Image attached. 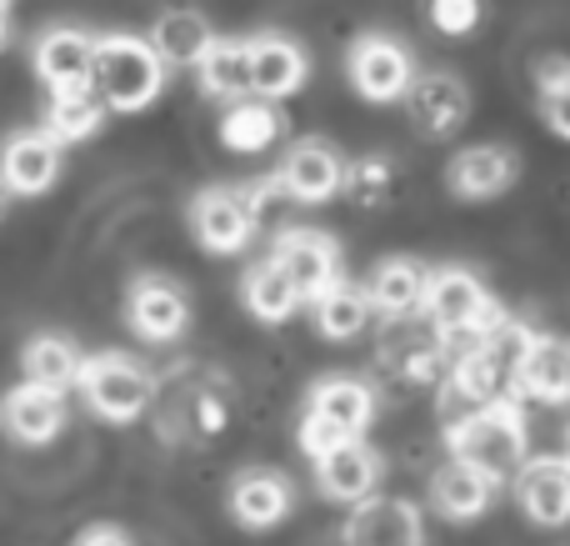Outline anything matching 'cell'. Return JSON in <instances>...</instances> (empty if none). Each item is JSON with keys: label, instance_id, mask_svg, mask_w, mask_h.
Returning <instances> with one entry per match:
<instances>
[{"label": "cell", "instance_id": "6da1fadb", "mask_svg": "<svg viewBox=\"0 0 570 546\" xmlns=\"http://www.w3.org/2000/svg\"><path fill=\"white\" fill-rule=\"evenodd\" d=\"M445 447H451L455 461L485 471V477L501 487L505 477H515V467L525 461V407L521 397H501L481 411H465V417L445 421Z\"/></svg>", "mask_w": 570, "mask_h": 546}, {"label": "cell", "instance_id": "7a4b0ae2", "mask_svg": "<svg viewBox=\"0 0 570 546\" xmlns=\"http://www.w3.org/2000/svg\"><path fill=\"white\" fill-rule=\"evenodd\" d=\"M421 316L445 347H465V341L491 337L495 326H505V306L485 291V281L465 266H435L425 271V296H421Z\"/></svg>", "mask_w": 570, "mask_h": 546}, {"label": "cell", "instance_id": "3957f363", "mask_svg": "<svg viewBox=\"0 0 570 546\" xmlns=\"http://www.w3.org/2000/svg\"><path fill=\"white\" fill-rule=\"evenodd\" d=\"M90 90L100 96L106 110L120 116H136V110L156 106L160 90H166V66L150 50L146 36H130V30H110L96 36V60H90Z\"/></svg>", "mask_w": 570, "mask_h": 546}, {"label": "cell", "instance_id": "277c9868", "mask_svg": "<svg viewBox=\"0 0 570 546\" xmlns=\"http://www.w3.org/2000/svg\"><path fill=\"white\" fill-rule=\"evenodd\" d=\"M76 387H80V397H86V407L96 411L100 421H110V427L140 421L150 411V401H156V377H150L136 357H126V351L86 357Z\"/></svg>", "mask_w": 570, "mask_h": 546}, {"label": "cell", "instance_id": "5b68a950", "mask_svg": "<svg viewBox=\"0 0 570 546\" xmlns=\"http://www.w3.org/2000/svg\"><path fill=\"white\" fill-rule=\"evenodd\" d=\"M345 80L371 106H395V100H405V90L415 80V56L391 30H365L345 46Z\"/></svg>", "mask_w": 570, "mask_h": 546}, {"label": "cell", "instance_id": "8992f818", "mask_svg": "<svg viewBox=\"0 0 570 546\" xmlns=\"http://www.w3.org/2000/svg\"><path fill=\"white\" fill-rule=\"evenodd\" d=\"M186 221L200 251H210V256H240L250 246V236H256L261 211L250 206L246 186H206L190 196Z\"/></svg>", "mask_w": 570, "mask_h": 546}, {"label": "cell", "instance_id": "52a82bcc", "mask_svg": "<svg viewBox=\"0 0 570 546\" xmlns=\"http://www.w3.org/2000/svg\"><path fill=\"white\" fill-rule=\"evenodd\" d=\"M341 170L345 156L331 146L325 136H301L285 146L281 166H276V191L295 206H325V201L341 191Z\"/></svg>", "mask_w": 570, "mask_h": 546}, {"label": "cell", "instance_id": "ba28073f", "mask_svg": "<svg viewBox=\"0 0 570 546\" xmlns=\"http://www.w3.org/2000/svg\"><path fill=\"white\" fill-rule=\"evenodd\" d=\"M271 261L285 271L301 301H315L325 286L341 281V246L315 226H285L271 246Z\"/></svg>", "mask_w": 570, "mask_h": 546}, {"label": "cell", "instance_id": "9c48e42d", "mask_svg": "<svg viewBox=\"0 0 570 546\" xmlns=\"http://www.w3.org/2000/svg\"><path fill=\"white\" fill-rule=\"evenodd\" d=\"M405 116L425 140H451L471 120V86L451 70H415L405 90Z\"/></svg>", "mask_w": 570, "mask_h": 546}, {"label": "cell", "instance_id": "30bf717a", "mask_svg": "<svg viewBox=\"0 0 570 546\" xmlns=\"http://www.w3.org/2000/svg\"><path fill=\"white\" fill-rule=\"evenodd\" d=\"M521 181V156L515 146H501V140H481V146H465L445 160V186H451L455 201H495Z\"/></svg>", "mask_w": 570, "mask_h": 546}, {"label": "cell", "instance_id": "8fae6325", "mask_svg": "<svg viewBox=\"0 0 570 546\" xmlns=\"http://www.w3.org/2000/svg\"><path fill=\"white\" fill-rule=\"evenodd\" d=\"M126 321H130V331H136L140 341L166 347V341L186 337L190 296L170 276H136L130 281V291H126Z\"/></svg>", "mask_w": 570, "mask_h": 546}, {"label": "cell", "instance_id": "7c38bea8", "mask_svg": "<svg viewBox=\"0 0 570 546\" xmlns=\"http://www.w3.org/2000/svg\"><path fill=\"white\" fill-rule=\"evenodd\" d=\"M515 507L531 527H570V461L566 457H525L515 467Z\"/></svg>", "mask_w": 570, "mask_h": 546}, {"label": "cell", "instance_id": "4fadbf2b", "mask_svg": "<svg viewBox=\"0 0 570 546\" xmlns=\"http://www.w3.org/2000/svg\"><path fill=\"white\" fill-rule=\"evenodd\" d=\"M341 546H425L421 507L405 497H365L351 507Z\"/></svg>", "mask_w": 570, "mask_h": 546}, {"label": "cell", "instance_id": "5bb4252c", "mask_svg": "<svg viewBox=\"0 0 570 546\" xmlns=\"http://www.w3.org/2000/svg\"><path fill=\"white\" fill-rule=\"evenodd\" d=\"M60 156L66 150L46 136V130H16L0 146V191L6 196H46L60 181Z\"/></svg>", "mask_w": 570, "mask_h": 546}, {"label": "cell", "instance_id": "9a60e30c", "mask_svg": "<svg viewBox=\"0 0 570 546\" xmlns=\"http://www.w3.org/2000/svg\"><path fill=\"white\" fill-rule=\"evenodd\" d=\"M291 477L276 467H246L230 477V491H226V507L236 517V527L246 532H271L291 517Z\"/></svg>", "mask_w": 570, "mask_h": 546}, {"label": "cell", "instance_id": "2e32d148", "mask_svg": "<svg viewBox=\"0 0 570 546\" xmlns=\"http://www.w3.org/2000/svg\"><path fill=\"white\" fill-rule=\"evenodd\" d=\"M246 46H250V96L285 100L311 80V56H305L301 40L281 36V30H261Z\"/></svg>", "mask_w": 570, "mask_h": 546}, {"label": "cell", "instance_id": "e0dca14e", "mask_svg": "<svg viewBox=\"0 0 570 546\" xmlns=\"http://www.w3.org/2000/svg\"><path fill=\"white\" fill-rule=\"evenodd\" d=\"M515 397L546 401V407H566L570 401V337H541L531 331L515 367Z\"/></svg>", "mask_w": 570, "mask_h": 546}, {"label": "cell", "instance_id": "ac0fdd59", "mask_svg": "<svg viewBox=\"0 0 570 546\" xmlns=\"http://www.w3.org/2000/svg\"><path fill=\"white\" fill-rule=\"evenodd\" d=\"M315 487H321L325 501L355 507V501L375 497V487H381V457L365 441H345L331 457L315 461Z\"/></svg>", "mask_w": 570, "mask_h": 546}, {"label": "cell", "instance_id": "d6986e66", "mask_svg": "<svg viewBox=\"0 0 570 546\" xmlns=\"http://www.w3.org/2000/svg\"><path fill=\"white\" fill-rule=\"evenodd\" d=\"M90 60H96V36L76 26H50L36 40V76L50 90H80L90 86Z\"/></svg>", "mask_w": 570, "mask_h": 546}, {"label": "cell", "instance_id": "ffe728a7", "mask_svg": "<svg viewBox=\"0 0 570 546\" xmlns=\"http://www.w3.org/2000/svg\"><path fill=\"white\" fill-rule=\"evenodd\" d=\"M305 411L321 421H331L341 437L361 441L375 421V391L361 377H321L305 397Z\"/></svg>", "mask_w": 570, "mask_h": 546}, {"label": "cell", "instance_id": "44dd1931", "mask_svg": "<svg viewBox=\"0 0 570 546\" xmlns=\"http://www.w3.org/2000/svg\"><path fill=\"white\" fill-rule=\"evenodd\" d=\"M425 271L415 256H385L375 261L371 281H365V301L375 316L385 321H411L421 316V296H425Z\"/></svg>", "mask_w": 570, "mask_h": 546}, {"label": "cell", "instance_id": "7402d4cb", "mask_svg": "<svg viewBox=\"0 0 570 546\" xmlns=\"http://www.w3.org/2000/svg\"><path fill=\"white\" fill-rule=\"evenodd\" d=\"M146 40H150V50L160 56L166 70H196L200 56L210 50V40H216V26H210L200 10L176 6V10H160Z\"/></svg>", "mask_w": 570, "mask_h": 546}, {"label": "cell", "instance_id": "603a6c76", "mask_svg": "<svg viewBox=\"0 0 570 546\" xmlns=\"http://www.w3.org/2000/svg\"><path fill=\"white\" fill-rule=\"evenodd\" d=\"M0 421H6V431L16 441H26V447H46V441H56L60 427H66V397L20 381V387L0 401Z\"/></svg>", "mask_w": 570, "mask_h": 546}, {"label": "cell", "instance_id": "cb8c5ba5", "mask_svg": "<svg viewBox=\"0 0 570 546\" xmlns=\"http://www.w3.org/2000/svg\"><path fill=\"white\" fill-rule=\"evenodd\" d=\"M495 501V481L485 471L465 467V461H445L431 477V507L441 511L445 521H481Z\"/></svg>", "mask_w": 570, "mask_h": 546}, {"label": "cell", "instance_id": "d4e9b609", "mask_svg": "<svg viewBox=\"0 0 570 546\" xmlns=\"http://www.w3.org/2000/svg\"><path fill=\"white\" fill-rule=\"evenodd\" d=\"M285 136V116L276 110V100H230L226 116H220V146L236 150V156H266L271 146Z\"/></svg>", "mask_w": 570, "mask_h": 546}, {"label": "cell", "instance_id": "484cf974", "mask_svg": "<svg viewBox=\"0 0 570 546\" xmlns=\"http://www.w3.org/2000/svg\"><path fill=\"white\" fill-rule=\"evenodd\" d=\"M196 86H200V96L226 100V106L230 100H246L250 96V46L246 40H226V36L210 40V50L196 66Z\"/></svg>", "mask_w": 570, "mask_h": 546}, {"label": "cell", "instance_id": "4316f807", "mask_svg": "<svg viewBox=\"0 0 570 546\" xmlns=\"http://www.w3.org/2000/svg\"><path fill=\"white\" fill-rule=\"evenodd\" d=\"M80 361H86L80 347L70 337H60V331H40V337H30L26 351H20V371H26L30 387L60 391V397H66V387H76Z\"/></svg>", "mask_w": 570, "mask_h": 546}, {"label": "cell", "instance_id": "83f0119b", "mask_svg": "<svg viewBox=\"0 0 570 546\" xmlns=\"http://www.w3.org/2000/svg\"><path fill=\"white\" fill-rule=\"evenodd\" d=\"M100 126H106V106H100V96L90 86H80V90H50L46 126H40V130H46V136L56 140L60 150L90 140Z\"/></svg>", "mask_w": 570, "mask_h": 546}, {"label": "cell", "instance_id": "f1b7e54d", "mask_svg": "<svg viewBox=\"0 0 570 546\" xmlns=\"http://www.w3.org/2000/svg\"><path fill=\"white\" fill-rule=\"evenodd\" d=\"M371 316L375 311H371V301H365V286H355V281H335V286H325L321 296L311 301V321L325 341H355L371 326Z\"/></svg>", "mask_w": 570, "mask_h": 546}, {"label": "cell", "instance_id": "f546056e", "mask_svg": "<svg viewBox=\"0 0 570 546\" xmlns=\"http://www.w3.org/2000/svg\"><path fill=\"white\" fill-rule=\"evenodd\" d=\"M240 306L256 321H266V326H281V321H291L295 311H301V296H295V286L285 281V271L266 256V261H256V266H246V276H240Z\"/></svg>", "mask_w": 570, "mask_h": 546}, {"label": "cell", "instance_id": "4dcf8cb0", "mask_svg": "<svg viewBox=\"0 0 570 546\" xmlns=\"http://www.w3.org/2000/svg\"><path fill=\"white\" fill-rule=\"evenodd\" d=\"M341 196L361 211H381L401 196V170H395V160L381 156V150L355 156V160H345V170H341Z\"/></svg>", "mask_w": 570, "mask_h": 546}, {"label": "cell", "instance_id": "1f68e13d", "mask_svg": "<svg viewBox=\"0 0 570 546\" xmlns=\"http://www.w3.org/2000/svg\"><path fill=\"white\" fill-rule=\"evenodd\" d=\"M535 86H541V116L561 140H570V60L551 56L535 66Z\"/></svg>", "mask_w": 570, "mask_h": 546}, {"label": "cell", "instance_id": "d6a6232c", "mask_svg": "<svg viewBox=\"0 0 570 546\" xmlns=\"http://www.w3.org/2000/svg\"><path fill=\"white\" fill-rule=\"evenodd\" d=\"M425 20H431L441 36L465 40V36H475V30H481L485 6H481V0H425Z\"/></svg>", "mask_w": 570, "mask_h": 546}, {"label": "cell", "instance_id": "836d02e7", "mask_svg": "<svg viewBox=\"0 0 570 546\" xmlns=\"http://www.w3.org/2000/svg\"><path fill=\"white\" fill-rule=\"evenodd\" d=\"M295 441H301V451H305L311 461H321V457H331L335 447H345L351 437H341L331 421H321V417H311V411H305V417H301V431H295Z\"/></svg>", "mask_w": 570, "mask_h": 546}, {"label": "cell", "instance_id": "e575fe53", "mask_svg": "<svg viewBox=\"0 0 570 546\" xmlns=\"http://www.w3.org/2000/svg\"><path fill=\"white\" fill-rule=\"evenodd\" d=\"M76 546H130V537L120 527H86L76 537Z\"/></svg>", "mask_w": 570, "mask_h": 546}, {"label": "cell", "instance_id": "d590c367", "mask_svg": "<svg viewBox=\"0 0 570 546\" xmlns=\"http://www.w3.org/2000/svg\"><path fill=\"white\" fill-rule=\"evenodd\" d=\"M6 36H10V20H6V10H0V46H6Z\"/></svg>", "mask_w": 570, "mask_h": 546}, {"label": "cell", "instance_id": "8d00e7d4", "mask_svg": "<svg viewBox=\"0 0 570 546\" xmlns=\"http://www.w3.org/2000/svg\"><path fill=\"white\" fill-rule=\"evenodd\" d=\"M566 461H570V427H566Z\"/></svg>", "mask_w": 570, "mask_h": 546}, {"label": "cell", "instance_id": "74e56055", "mask_svg": "<svg viewBox=\"0 0 570 546\" xmlns=\"http://www.w3.org/2000/svg\"><path fill=\"white\" fill-rule=\"evenodd\" d=\"M0 10H6V0H0Z\"/></svg>", "mask_w": 570, "mask_h": 546}]
</instances>
